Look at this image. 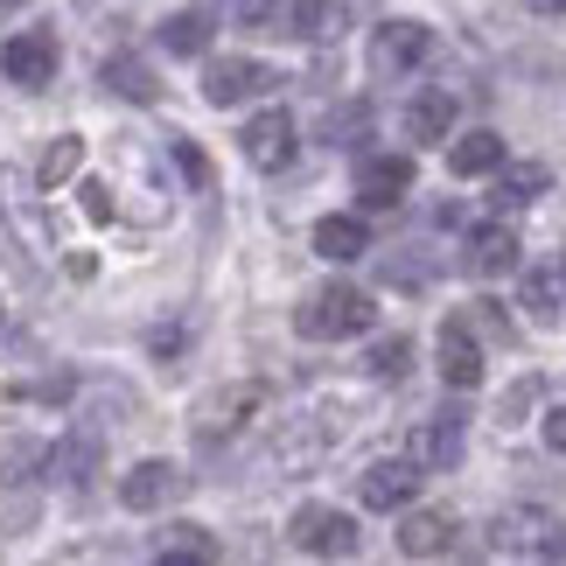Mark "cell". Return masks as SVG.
Instances as JSON below:
<instances>
[{"mask_svg":"<svg viewBox=\"0 0 566 566\" xmlns=\"http://www.w3.org/2000/svg\"><path fill=\"white\" fill-rule=\"evenodd\" d=\"M294 329L308 343H336V336H364L371 329V294L350 287V280H329L294 308Z\"/></svg>","mask_w":566,"mask_h":566,"instance_id":"obj_1","label":"cell"},{"mask_svg":"<svg viewBox=\"0 0 566 566\" xmlns=\"http://www.w3.org/2000/svg\"><path fill=\"white\" fill-rule=\"evenodd\" d=\"M245 21L273 35H294V42H336L350 29V8L343 0H245Z\"/></svg>","mask_w":566,"mask_h":566,"instance_id":"obj_2","label":"cell"},{"mask_svg":"<svg viewBox=\"0 0 566 566\" xmlns=\"http://www.w3.org/2000/svg\"><path fill=\"white\" fill-rule=\"evenodd\" d=\"M259 406H266V385L259 378H238V385H217L203 406H196V441L203 448H224L231 433H245L259 420Z\"/></svg>","mask_w":566,"mask_h":566,"instance_id":"obj_3","label":"cell"},{"mask_svg":"<svg viewBox=\"0 0 566 566\" xmlns=\"http://www.w3.org/2000/svg\"><path fill=\"white\" fill-rule=\"evenodd\" d=\"M287 538H294L301 553H315V559H350V553L364 546L357 517H350V511H336V504H301V511H294V525H287Z\"/></svg>","mask_w":566,"mask_h":566,"instance_id":"obj_4","label":"cell"},{"mask_svg":"<svg viewBox=\"0 0 566 566\" xmlns=\"http://www.w3.org/2000/svg\"><path fill=\"white\" fill-rule=\"evenodd\" d=\"M343 441V412H301L294 427H280V441H273V469H315L322 454H329Z\"/></svg>","mask_w":566,"mask_h":566,"instance_id":"obj_5","label":"cell"},{"mask_svg":"<svg viewBox=\"0 0 566 566\" xmlns=\"http://www.w3.org/2000/svg\"><path fill=\"white\" fill-rule=\"evenodd\" d=\"M273 84H280V71H266L259 56H210V63H203V98H210V105L266 98Z\"/></svg>","mask_w":566,"mask_h":566,"instance_id":"obj_6","label":"cell"},{"mask_svg":"<svg viewBox=\"0 0 566 566\" xmlns=\"http://www.w3.org/2000/svg\"><path fill=\"white\" fill-rule=\"evenodd\" d=\"M56 63H63V50H56L50 29H21L8 50H0V71H8V84H21V92H42V84L56 77Z\"/></svg>","mask_w":566,"mask_h":566,"instance_id":"obj_7","label":"cell"},{"mask_svg":"<svg viewBox=\"0 0 566 566\" xmlns=\"http://www.w3.org/2000/svg\"><path fill=\"white\" fill-rule=\"evenodd\" d=\"M427 50H433L427 21H385V29H371V71L378 77H406L412 63H427Z\"/></svg>","mask_w":566,"mask_h":566,"instance_id":"obj_8","label":"cell"},{"mask_svg":"<svg viewBox=\"0 0 566 566\" xmlns=\"http://www.w3.org/2000/svg\"><path fill=\"white\" fill-rule=\"evenodd\" d=\"M462 448H469V412L448 406V412H433V420L412 433V469H454Z\"/></svg>","mask_w":566,"mask_h":566,"instance_id":"obj_9","label":"cell"},{"mask_svg":"<svg viewBox=\"0 0 566 566\" xmlns=\"http://www.w3.org/2000/svg\"><path fill=\"white\" fill-rule=\"evenodd\" d=\"M182 490H189V475L176 462H140V469H126L119 504L126 511H168V504H182Z\"/></svg>","mask_w":566,"mask_h":566,"instance_id":"obj_10","label":"cell"},{"mask_svg":"<svg viewBox=\"0 0 566 566\" xmlns=\"http://www.w3.org/2000/svg\"><path fill=\"white\" fill-rule=\"evenodd\" d=\"M238 147H245L252 168H287L294 161V113H280V105H266L245 134H238Z\"/></svg>","mask_w":566,"mask_h":566,"instance_id":"obj_11","label":"cell"},{"mask_svg":"<svg viewBox=\"0 0 566 566\" xmlns=\"http://www.w3.org/2000/svg\"><path fill=\"white\" fill-rule=\"evenodd\" d=\"M433 357H441V378L454 391H469V385H483V343H475V329L462 315L441 322V343H433Z\"/></svg>","mask_w":566,"mask_h":566,"instance_id":"obj_12","label":"cell"},{"mask_svg":"<svg viewBox=\"0 0 566 566\" xmlns=\"http://www.w3.org/2000/svg\"><path fill=\"white\" fill-rule=\"evenodd\" d=\"M357 196L371 210H399L406 196H412V161L406 155H371V161L357 168Z\"/></svg>","mask_w":566,"mask_h":566,"instance_id":"obj_13","label":"cell"},{"mask_svg":"<svg viewBox=\"0 0 566 566\" xmlns=\"http://www.w3.org/2000/svg\"><path fill=\"white\" fill-rule=\"evenodd\" d=\"M357 496L371 511H406L412 496H420V469H412V462H371L357 475Z\"/></svg>","mask_w":566,"mask_h":566,"instance_id":"obj_14","label":"cell"},{"mask_svg":"<svg viewBox=\"0 0 566 566\" xmlns=\"http://www.w3.org/2000/svg\"><path fill=\"white\" fill-rule=\"evenodd\" d=\"M105 469V441H98V433H63V441L50 448V475H56V483H71V490H92V475Z\"/></svg>","mask_w":566,"mask_h":566,"instance_id":"obj_15","label":"cell"},{"mask_svg":"<svg viewBox=\"0 0 566 566\" xmlns=\"http://www.w3.org/2000/svg\"><path fill=\"white\" fill-rule=\"evenodd\" d=\"M462 266L475 273V280H496V273H511L517 266V231L496 217V224H475V238H469V252H462Z\"/></svg>","mask_w":566,"mask_h":566,"instance_id":"obj_16","label":"cell"},{"mask_svg":"<svg viewBox=\"0 0 566 566\" xmlns=\"http://www.w3.org/2000/svg\"><path fill=\"white\" fill-rule=\"evenodd\" d=\"M454 546V511H406V525H399V553L406 559H441Z\"/></svg>","mask_w":566,"mask_h":566,"instance_id":"obj_17","label":"cell"},{"mask_svg":"<svg viewBox=\"0 0 566 566\" xmlns=\"http://www.w3.org/2000/svg\"><path fill=\"white\" fill-rule=\"evenodd\" d=\"M490 538H496V546H511V553H546L553 538H559V517L525 504V511H504V517H496Z\"/></svg>","mask_w":566,"mask_h":566,"instance_id":"obj_18","label":"cell"},{"mask_svg":"<svg viewBox=\"0 0 566 566\" xmlns=\"http://www.w3.org/2000/svg\"><path fill=\"white\" fill-rule=\"evenodd\" d=\"M406 140H448V126H454V98L448 92H420V98H406Z\"/></svg>","mask_w":566,"mask_h":566,"instance_id":"obj_19","label":"cell"},{"mask_svg":"<svg viewBox=\"0 0 566 566\" xmlns=\"http://www.w3.org/2000/svg\"><path fill=\"white\" fill-rule=\"evenodd\" d=\"M448 168L454 176H496V168H504V140H496L490 126H475V134H462L448 147Z\"/></svg>","mask_w":566,"mask_h":566,"instance_id":"obj_20","label":"cell"},{"mask_svg":"<svg viewBox=\"0 0 566 566\" xmlns=\"http://www.w3.org/2000/svg\"><path fill=\"white\" fill-rule=\"evenodd\" d=\"M315 252L336 259V266H343V259H364V252H371V231H364V217H322V224H315Z\"/></svg>","mask_w":566,"mask_h":566,"instance_id":"obj_21","label":"cell"},{"mask_svg":"<svg viewBox=\"0 0 566 566\" xmlns=\"http://www.w3.org/2000/svg\"><path fill=\"white\" fill-rule=\"evenodd\" d=\"M210 35H217V21H210L203 8H182V14L161 21V50H168V56H203Z\"/></svg>","mask_w":566,"mask_h":566,"instance_id":"obj_22","label":"cell"},{"mask_svg":"<svg viewBox=\"0 0 566 566\" xmlns=\"http://www.w3.org/2000/svg\"><path fill=\"white\" fill-rule=\"evenodd\" d=\"M546 189H553L546 161H504V168H496V196H504V203H538Z\"/></svg>","mask_w":566,"mask_h":566,"instance_id":"obj_23","label":"cell"},{"mask_svg":"<svg viewBox=\"0 0 566 566\" xmlns=\"http://www.w3.org/2000/svg\"><path fill=\"white\" fill-rule=\"evenodd\" d=\"M105 84H113L119 98H134V105H155L161 98V77L147 71L140 56H113V63H105Z\"/></svg>","mask_w":566,"mask_h":566,"instance_id":"obj_24","label":"cell"},{"mask_svg":"<svg viewBox=\"0 0 566 566\" xmlns=\"http://www.w3.org/2000/svg\"><path fill=\"white\" fill-rule=\"evenodd\" d=\"M559 294H566V266H559V259H546V266L525 273V308H532L538 322L559 315Z\"/></svg>","mask_w":566,"mask_h":566,"instance_id":"obj_25","label":"cell"},{"mask_svg":"<svg viewBox=\"0 0 566 566\" xmlns=\"http://www.w3.org/2000/svg\"><path fill=\"white\" fill-rule=\"evenodd\" d=\"M77 168H84V140H77V134H56L50 147H42V161H35V182L56 189V182H71Z\"/></svg>","mask_w":566,"mask_h":566,"instance_id":"obj_26","label":"cell"},{"mask_svg":"<svg viewBox=\"0 0 566 566\" xmlns=\"http://www.w3.org/2000/svg\"><path fill=\"white\" fill-rule=\"evenodd\" d=\"M364 371H371L378 385H399V378L412 371V343H406V336H385V343H371V357H364Z\"/></svg>","mask_w":566,"mask_h":566,"instance_id":"obj_27","label":"cell"},{"mask_svg":"<svg viewBox=\"0 0 566 566\" xmlns=\"http://www.w3.org/2000/svg\"><path fill=\"white\" fill-rule=\"evenodd\" d=\"M35 469H50V454H42L35 441H8V448H0V490H8V483H29Z\"/></svg>","mask_w":566,"mask_h":566,"instance_id":"obj_28","label":"cell"},{"mask_svg":"<svg viewBox=\"0 0 566 566\" xmlns=\"http://www.w3.org/2000/svg\"><path fill=\"white\" fill-rule=\"evenodd\" d=\"M161 553H210V559H217V538H210L203 525H176V532L161 538Z\"/></svg>","mask_w":566,"mask_h":566,"instance_id":"obj_29","label":"cell"},{"mask_svg":"<svg viewBox=\"0 0 566 566\" xmlns=\"http://www.w3.org/2000/svg\"><path fill=\"white\" fill-rule=\"evenodd\" d=\"M385 280H391V287H427V280H433V259L420 266V259H399V252H391L385 259Z\"/></svg>","mask_w":566,"mask_h":566,"instance_id":"obj_30","label":"cell"},{"mask_svg":"<svg viewBox=\"0 0 566 566\" xmlns=\"http://www.w3.org/2000/svg\"><path fill=\"white\" fill-rule=\"evenodd\" d=\"M147 350H155V357H182L189 350V329H182V322H161V329L147 336Z\"/></svg>","mask_w":566,"mask_h":566,"instance_id":"obj_31","label":"cell"},{"mask_svg":"<svg viewBox=\"0 0 566 566\" xmlns=\"http://www.w3.org/2000/svg\"><path fill=\"white\" fill-rule=\"evenodd\" d=\"M176 168H182V176H189L196 189H210V161H203V155H196V147H189V140H176Z\"/></svg>","mask_w":566,"mask_h":566,"instance_id":"obj_32","label":"cell"},{"mask_svg":"<svg viewBox=\"0 0 566 566\" xmlns=\"http://www.w3.org/2000/svg\"><path fill=\"white\" fill-rule=\"evenodd\" d=\"M77 196H84V210H92L98 224H105V217H113V189H105V182H84Z\"/></svg>","mask_w":566,"mask_h":566,"instance_id":"obj_33","label":"cell"},{"mask_svg":"<svg viewBox=\"0 0 566 566\" xmlns=\"http://www.w3.org/2000/svg\"><path fill=\"white\" fill-rule=\"evenodd\" d=\"M546 448H553V454H566V406H553V412H546Z\"/></svg>","mask_w":566,"mask_h":566,"instance_id":"obj_34","label":"cell"},{"mask_svg":"<svg viewBox=\"0 0 566 566\" xmlns=\"http://www.w3.org/2000/svg\"><path fill=\"white\" fill-rule=\"evenodd\" d=\"M147 566H217V559L210 553H155Z\"/></svg>","mask_w":566,"mask_h":566,"instance_id":"obj_35","label":"cell"},{"mask_svg":"<svg viewBox=\"0 0 566 566\" xmlns=\"http://www.w3.org/2000/svg\"><path fill=\"white\" fill-rule=\"evenodd\" d=\"M538 566H566V532L553 538V546H546V553H538Z\"/></svg>","mask_w":566,"mask_h":566,"instance_id":"obj_36","label":"cell"},{"mask_svg":"<svg viewBox=\"0 0 566 566\" xmlns=\"http://www.w3.org/2000/svg\"><path fill=\"white\" fill-rule=\"evenodd\" d=\"M532 8H538V14H566V0H532Z\"/></svg>","mask_w":566,"mask_h":566,"instance_id":"obj_37","label":"cell"},{"mask_svg":"<svg viewBox=\"0 0 566 566\" xmlns=\"http://www.w3.org/2000/svg\"><path fill=\"white\" fill-rule=\"evenodd\" d=\"M0 322H8V301H0Z\"/></svg>","mask_w":566,"mask_h":566,"instance_id":"obj_38","label":"cell"},{"mask_svg":"<svg viewBox=\"0 0 566 566\" xmlns=\"http://www.w3.org/2000/svg\"><path fill=\"white\" fill-rule=\"evenodd\" d=\"M0 8H14V0H0Z\"/></svg>","mask_w":566,"mask_h":566,"instance_id":"obj_39","label":"cell"}]
</instances>
